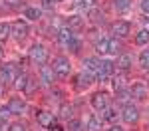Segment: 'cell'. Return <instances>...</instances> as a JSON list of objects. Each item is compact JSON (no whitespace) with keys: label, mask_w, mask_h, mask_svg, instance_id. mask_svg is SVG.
Returning <instances> with one entry per match:
<instances>
[{"label":"cell","mask_w":149,"mask_h":131,"mask_svg":"<svg viewBox=\"0 0 149 131\" xmlns=\"http://www.w3.org/2000/svg\"><path fill=\"white\" fill-rule=\"evenodd\" d=\"M12 36L16 40H24L28 36V24L22 22V20H16V22L12 24Z\"/></svg>","instance_id":"obj_9"},{"label":"cell","mask_w":149,"mask_h":131,"mask_svg":"<svg viewBox=\"0 0 149 131\" xmlns=\"http://www.w3.org/2000/svg\"><path fill=\"white\" fill-rule=\"evenodd\" d=\"M81 22H84V20H81L80 16H74V18L70 20V26H74V28H78V26H81Z\"/></svg>","instance_id":"obj_36"},{"label":"cell","mask_w":149,"mask_h":131,"mask_svg":"<svg viewBox=\"0 0 149 131\" xmlns=\"http://www.w3.org/2000/svg\"><path fill=\"white\" fill-rule=\"evenodd\" d=\"M68 131H81V121L80 119H70V123H68Z\"/></svg>","instance_id":"obj_30"},{"label":"cell","mask_w":149,"mask_h":131,"mask_svg":"<svg viewBox=\"0 0 149 131\" xmlns=\"http://www.w3.org/2000/svg\"><path fill=\"white\" fill-rule=\"evenodd\" d=\"M54 4H56V0H42V8H46V10H52Z\"/></svg>","instance_id":"obj_35"},{"label":"cell","mask_w":149,"mask_h":131,"mask_svg":"<svg viewBox=\"0 0 149 131\" xmlns=\"http://www.w3.org/2000/svg\"><path fill=\"white\" fill-rule=\"evenodd\" d=\"M107 131H123V127H121V125H111Z\"/></svg>","instance_id":"obj_39"},{"label":"cell","mask_w":149,"mask_h":131,"mask_svg":"<svg viewBox=\"0 0 149 131\" xmlns=\"http://www.w3.org/2000/svg\"><path fill=\"white\" fill-rule=\"evenodd\" d=\"M121 48H119V42H117V38H111L109 40V48H107V54H117Z\"/></svg>","instance_id":"obj_29"},{"label":"cell","mask_w":149,"mask_h":131,"mask_svg":"<svg viewBox=\"0 0 149 131\" xmlns=\"http://www.w3.org/2000/svg\"><path fill=\"white\" fill-rule=\"evenodd\" d=\"M129 97H131V91H127V89H119L117 91V101H121V103H125Z\"/></svg>","instance_id":"obj_32"},{"label":"cell","mask_w":149,"mask_h":131,"mask_svg":"<svg viewBox=\"0 0 149 131\" xmlns=\"http://www.w3.org/2000/svg\"><path fill=\"white\" fill-rule=\"evenodd\" d=\"M28 78H30V76L20 73V76L14 80V87H16V89H24V87H26V83H28Z\"/></svg>","instance_id":"obj_24"},{"label":"cell","mask_w":149,"mask_h":131,"mask_svg":"<svg viewBox=\"0 0 149 131\" xmlns=\"http://www.w3.org/2000/svg\"><path fill=\"white\" fill-rule=\"evenodd\" d=\"M8 131H26V125L20 123V121H16V123H10V129Z\"/></svg>","instance_id":"obj_34"},{"label":"cell","mask_w":149,"mask_h":131,"mask_svg":"<svg viewBox=\"0 0 149 131\" xmlns=\"http://www.w3.org/2000/svg\"><path fill=\"white\" fill-rule=\"evenodd\" d=\"M72 38H74V34H72V28H62V30L58 32V40H60V44H64V46H68Z\"/></svg>","instance_id":"obj_14"},{"label":"cell","mask_w":149,"mask_h":131,"mask_svg":"<svg viewBox=\"0 0 149 131\" xmlns=\"http://www.w3.org/2000/svg\"><path fill=\"white\" fill-rule=\"evenodd\" d=\"M58 115H60V119H72V115H74V107L68 105V103H64V105H60V109H58Z\"/></svg>","instance_id":"obj_15"},{"label":"cell","mask_w":149,"mask_h":131,"mask_svg":"<svg viewBox=\"0 0 149 131\" xmlns=\"http://www.w3.org/2000/svg\"><path fill=\"white\" fill-rule=\"evenodd\" d=\"M123 82H125V78L123 76H115L113 78V87L119 91V89H123Z\"/></svg>","instance_id":"obj_33"},{"label":"cell","mask_w":149,"mask_h":131,"mask_svg":"<svg viewBox=\"0 0 149 131\" xmlns=\"http://www.w3.org/2000/svg\"><path fill=\"white\" fill-rule=\"evenodd\" d=\"M139 66H141L143 70H149V48L139 54Z\"/></svg>","instance_id":"obj_21"},{"label":"cell","mask_w":149,"mask_h":131,"mask_svg":"<svg viewBox=\"0 0 149 131\" xmlns=\"http://www.w3.org/2000/svg\"><path fill=\"white\" fill-rule=\"evenodd\" d=\"M68 50L72 52V54H78V52L81 50V42H80V40H76V38H72L70 44H68Z\"/></svg>","instance_id":"obj_28"},{"label":"cell","mask_w":149,"mask_h":131,"mask_svg":"<svg viewBox=\"0 0 149 131\" xmlns=\"http://www.w3.org/2000/svg\"><path fill=\"white\" fill-rule=\"evenodd\" d=\"M84 66H86V70L90 73H97V70H100V62L95 58H86L84 60Z\"/></svg>","instance_id":"obj_16"},{"label":"cell","mask_w":149,"mask_h":131,"mask_svg":"<svg viewBox=\"0 0 149 131\" xmlns=\"http://www.w3.org/2000/svg\"><path fill=\"white\" fill-rule=\"evenodd\" d=\"M135 44L137 46H143V44H149V30H139L137 34H135Z\"/></svg>","instance_id":"obj_18"},{"label":"cell","mask_w":149,"mask_h":131,"mask_svg":"<svg viewBox=\"0 0 149 131\" xmlns=\"http://www.w3.org/2000/svg\"><path fill=\"white\" fill-rule=\"evenodd\" d=\"M18 76H20V68H18L16 64H4V66L0 68V82L10 83V82H14Z\"/></svg>","instance_id":"obj_3"},{"label":"cell","mask_w":149,"mask_h":131,"mask_svg":"<svg viewBox=\"0 0 149 131\" xmlns=\"http://www.w3.org/2000/svg\"><path fill=\"white\" fill-rule=\"evenodd\" d=\"M18 2H20V0H8V4H10V6H16Z\"/></svg>","instance_id":"obj_40"},{"label":"cell","mask_w":149,"mask_h":131,"mask_svg":"<svg viewBox=\"0 0 149 131\" xmlns=\"http://www.w3.org/2000/svg\"><path fill=\"white\" fill-rule=\"evenodd\" d=\"M141 10L145 14H149V0H141Z\"/></svg>","instance_id":"obj_38"},{"label":"cell","mask_w":149,"mask_h":131,"mask_svg":"<svg viewBox=\"0 0 149 131\" xmlns=\"http://www.w3.org/2000/svg\"><path fill=\"white\" fill-rule=\"evenodd\" d=\"M107 103H109V95L105 94V91H95V94L92 95V105H93V109L103 111V109L107 107Z\"/></svg>","instance_id":"obj_5"},{"label":"cell","mask_w":149,"mask_h":131,"mask_svg":"<svg viewBox=\"0 0 149 131\" xmlns=\"http://www.w3.org/2000/svg\"><path fill=\"white\" fill-rule=\"evenodd\" d=\"M36 119H38V125L44 127V129H48L52 123H56L54 121V113H50V111H36Z\"/></svg>","instance_id":"obj_10"},{"label":"cell","mask_w":149,"mask_h":131,"mask_svg":"<svg viewBox=\"0 0 149 131\" xmlns=\"http://www.w3.org/2000/svg\"><path fill=\"white\" fill-rule=\"evenodd\" d=\"M121 117H123L125 123L133 125V123H137V121H139V109L135 105H131V103H127V105L123 107V111H121Z\"/></svg>","instance_id":"obj_4"},{"label":"cell","mask_w":149,"mask_h":131,"mask_svg":"<svg viewBox=\"0 0 149 131\" xmlns=\"http://www.w3.org/2000/svg\"><path fill=\"white\" fill-rule=\"evenodd\" d=\"M92 82H93V76L90 73V71H86V70L81 71L80 76H76V85H78L80 89H81V87H88Z\"/></svg>","instance_id":"obj_13"},{"label":"cell","mask_w":149,"mask_h":131,"mask_svg":"<svg viewBox=\"0 0 149 131\" xmlns=\"http://www.w3.org/2000/svg\"><path fill=\"white\" fill-rule=\"evenodd\" d=\"M56 2H62V0H56Z\"/></svg>","instance_id":"obj_42"},{"label":"cell","mask_w":149,"mask_h":131,"mask_svg":"<svg viewBox=\"0 0 149 131\" xmlns=\"http://www.w3.org/2000/svg\"><path fill=\"white\" fill-rule=\"evenodd\" d=\"M129 91H131V97H135V99H139V101H143V99H147V95H149V87L143 82H135V83H133V87H131Z\"/></svg>","instance_id":"obj_7"},{"label":"cell","mask_w":149,"mask_h":131,"mask_svg":"<svg viewBox=\"0 0 149 131\" xmlns=\"http://www.w3.org/2000/svg\"><path fill=\"white\" fill-rule=\"evenodd\" d=\"M6 107L10 109L12 115H22V111L26 109V101H24L22 97H10L8 103H6Z\"/></svg>","instance_id":"obj_6"},{"label":"cell","mask_w":149,"mask_h":131,"mask_svg":"<svg viewBox=\"0 0 149 131\" xmlns=\"http://www.w3.org/2000/svg\"><path fill=\"white\" fill-rule=\"evenodd\" d=\"M131 64H133L131 56H129V54H121V56L117 58V62H115V68H117L119 71H127L129 68H131Z\"/></svg>","instance_id":"obj_12"},{"label":"cell","mask_w":149,"mask_h":131,"mask_svg":"<svg viewBox=\"0 0 149 131\" xmlns=\"http://www.w3.org/2000/svg\"><path fill=\"white\" fill-rule=\"evenodd\" d=\"M36 87H38V82H36L34 78H28V83H26V87H24V94L32 95L36 91Z\"/></svg>","instance_id":"obj_23"},{"label":"cell","mask_w":149,"mask_h":131,"mask_svg":"<svg viewBox=\"0 0 149 131\" xmlns=\"http://www.w3.org/2000/svg\"><path fill=\"white\" fill-rule=\"evenodd\" d=\"M111 30H113V34L117 36V38H127V36L131 34V24L125 22V20H117Z\"/></svg>","instance_id":"obj_8"},{"label":"cell","mask_w":149,"mask_h":131,"mask_svg":"<svg viewBox=\"0 0 149 131\" xmlns=\"http://www.w3.org/2000/svg\"><path fill=\"white\" fill-rule=\"evenodd\" d=\"M10 115H12V113H10V109H8L6 105H4V107H0V125H2V123H6Z\"/></svg>","instance_id":"obj_31"},{"label":"cell","mask_w":149,"mask_h":131,"mask_svg":"<svg viewBox=\"0 0 149 131\" xmlns=\"http://www.w3.org/2000/svg\"><path fill=\"white\" fill-rule=\"evenodd\" d=\"M0 58H2V48H0Z\"/></svg>","instance_id":"obj_41"},{"label":"cell","mask_w":149,"mask_h":131,"mask_svg":"<svg viewBox=\"0 0 149 131\" xmlns=\"http://www.w3.org/2000/svg\"><path fill=\"white\" fill-rule=\"evenodd\" d=\"M113 6H115V10L123 12V10H127V8L131 6V0H113Z\"/></svg>","instance_id":"obj_26"},{"label":"cell","mask_w":149,"mask_h":131,"mask_svg":"<svg viewBox=\"0 0 149 131\" xmlns=\"http://www.w3.org/2000/svg\"><path fill=\"white\" fill-rule=\"evenodd\" d=\"M28 58L36 66H44L48 62V50L42 44H34V46L30 48V52H28Z\"/></svg>","instance_id":"obj_2"},{"label":"cell","mask_w":149,"mask_h":131,"mask_svg":"<svg viewBox=\"0 0 149 131\" xmlns=\"http://www.w3.org/2000/svg\"><path fill=\"white\" fill-rule=\"evenodd\" d=\"M12 36V24H6V22H0V42L8 40Z\"/></svg>","instance_id":"obj_17"},{"label":"cell","mask_w":149,"mask_h":131,"mask_svg":"<svg viewBox=\"0 0 149 131\" xmlns=\"http://www.w3.org/2000/svg\"><path fill=\"white\" fill-rule=\"evenodd\" d=\"M24 16H26L28 20H40L42 10H40V8H32V6H28V8L24 10Z\"/></svg>","instance_id":"obj_19"},{"label":"cell","mask_w":149,"mask_h":131,"mask_svg":"<svg viewBox=\"0 0 149 131\" xmlns=\"http://www.w3.org/2000/svg\"><path fill=\"white\" fill-rule=\"evenodd\" d=\"M88 129L90 131H100L102 129V123H100L97 115H92V117H90V121H88Z\"/></svg>","instance_id":"obj_25"},{"label":"cell","mask_w":149,"mask_h":131,"mask_svg":"<svg viewBox=\"0 0 149 131\" xmlns=\"http://www.w3.org/2000/svg\"><path fill=\"white\" fill-rule=\"evenodd\" d=\"M52 68L56 71V78H68L70 71H72V64H70V60L66 56H56L54 62H52Z\"/></svg>","instance_id":"obj_1"},{"label":"cell","mask_w":149,"mask_h":131,"mask_svg":"<svg viewBox=\"0 0 149 131\" xmlns=\"http://www.w3.org/2000/svg\"><path fill=\"white\" fill-rule=\"evenodd\" d=\"M54 78H56V71H54L52 66H42L40 68V80H42V83L52 85L54 83Z\"/></svg>","instance_id":"obj_11"},{"label":"cell","mask_w":149,"mask_h":131,"mask_svg":"<svg viewBox=\"0 0 149 131\" xmlns=\"http://www.w3.org/2000/svg\"><path fill=\"white\" fill-rule=\"evenodd\" d=\"M103 119L113 123L115 119H117V111H115V109H109V107H105V109H103Z\"/></svg>","instance_id":"obj_27"},{"label":"cell","mask_w":149,"mask_h":131,"mask_svg":"<svg viewBox=\"0 0 149 131\" xmlns=\"http://www.w3.org/2000/svg\"><path fill=\"white\" fill-rule=\"evenodd\" d=\"M107 48H109V40L107 38H102L95 42V52L97 54H107Z\"/></svg>","instance_id":"obj_20"},{"label":"cell","mask_w":149,"mask_h":131,"mask_svg":"<svg viewBox=\"0 0 149 131\" xmlns=\"http://www.w3.org/2000/svg\"><path fill=\"white\" fill-rule=\"evenodd\" d=\"M48 129H50V131H66L64 127H62V125H60V123H52Z\"/></svg>","instance_id":"obj_37"},{"label":"cell","mask_w":149,"mask_h":131,"mask_svg":"<svg viewBox=\"0 0 149 131\" xmlns=\"http://www.w3.org/2000/svg\"><path fill=\"white\" fill-rule=\"evenodd\" d=\"M88 18L92 22H103V12H100L97 8H92V10L88 12Z\"/></svg>","instance_id":"obj_22"}]
</instances>
